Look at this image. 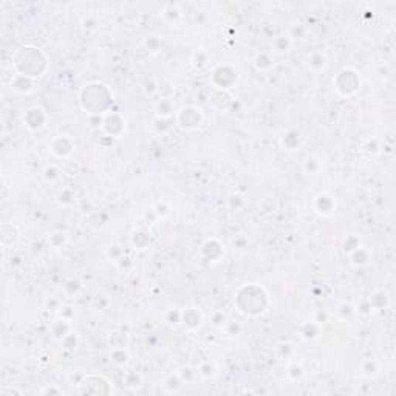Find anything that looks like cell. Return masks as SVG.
Returning a JSON list of instances; mask_svg holds the SVG:
<instances>
[{
  "label": "cell",
  "instance_id": "7",
  "mask_svg": "<svg viewBox=\"0 0 396 396\" xmlns=\"http://www.w3.org/2000/svg\"><path fill=\"white\" fill-rule=\"evenodd\" d=\"M200 255L206 260L208 263H217L225 255V246L220 243V240L217 238H208L201 245Z\"/></svg>",
  "mask_w": 396,
  "mask_h": 396
},
{
  "label": "cell",
  "instance_id": "29",
  "mask_svg": "<svg viewBox=\"0 0 396 396\" xmlns=\"http://www.w3.org/2000/svg\"><path fill=\"white\" fill-rule=\"evenodd\" d=\"M129 342H130L129 336L122 333V331H113L109 336V343L112 348H127L129 347Z\"/></svg>",
  "mask_w": 396,
  "mask_h": 396
},
{
  "label": "cell",
  "instance_id": "13",
  "mask_svg": "<svg viewBox=\"0 0 396 396\" xmlns=\"http://www.w3.org/2000/svg\"><path fill=\"white\" fill-rule=\"evenodd\" d=\"M161 19L170 25V27H173V25H176L178 22H180L183 19V11L180 8V5H176V3H166L161 9Z\"/></svg>",
  "mask_w": 396,
  "mask_h": 396
},
{
  "label": "cell",
  "instance_id": "6",
  "mask_svg": "<svg viewBox=\"0 0 396 396\" xmlns=\"http://www.w3.org/2000/svg\"><path fill=\"white\" fill-rule=\"evenodd\" d=\"M23 124L28 130L36 132L47 125V113L42 107H30L23 114Z\"/></svg>",
  "mask_w": 396,
  "mask_h": 396
},
{
  "label": "cell",
  "instance_id": "58",
  "mask_svg": "<svg viewBox=\"0 0 396 396\" xmlns=\"http://www.w3.org/2000/svg\"><path fill=\"white\" fill-rule=\"evenodd\" d=\"M96 20H95V17L93 16H85L84 19H82V28L85 30V31H95L96 30Z\"/></svg>",
  "mask_w": 396,
  "mask_h": 396
},
{
  "label": "cell",
  "instance_id": "12",
  "mask_svg": "<svg viewBox=\"0 0 396 396\" xmlns=\"http://www.w3.org/2000/svg\"><path fill=\"white\" fill-rule=\"evenodd\" d=\"M306 67L308 70L314 71V73H321L325 71L328 67V57L324 51H313L308 56H306Z\"/></svg>",
  "mask_w": 396,
  "mask_h": 396
},
{
  "label": "cell",
  "instance_id": "5",
  "mask_svg": "<svg viewBox=\"0 0 396 396\" xmlns=\"http://www.w3.org/2000/svg\"><path fill=\"white\" fill-rule=\"evenodd\" d=\"M50 152L57 158H67L74 150V141L68 135H56L48 144Z\"/></svg>",
  "mask_w": 396,
  "mask_h": 396
},
{
  "label": "cell",
  "instance_id": "50",
  "mask_svg": "<svg viewBox=\"0 0 396 396\" xmlns=\"http://www.w3.org/2000/svg\"><path fill=\"white\" fill-rule=\"evenodd\" d=\"M116 265V268L118 270H121V271H124V273H127V271H130V270H133V266H135V262H133V259L130 257V255H127V254H124L122 257L114 263Z\"/></svg>",
  "mask_w": 396,
  "mask_h": 396
},
{
  "label": "cell",
  "instance_id": "14",
  "mask_svg": "<svg viewBox=\"0 0 396 396\" xmlns=\"http://www.w3.org/2000/svg\"><path fill=\"white\" fill-rule=\"evenodd\" d=\"M155 116L161 119H172L175 118V104L172 99H158L153 106Z\"/></svg>",
  "mask_w": 396,
  "mask_h": 396
},
{
  "label": "cell",
  "instance_id": "28",
  "mask_svg": "<svg viewBox=\"0 0 396 396\" xmlns=\"http://www.w3.org/2000/svg\"><path fill=\"white\" fill-rule=\"evenodd\" d=\"M306 373V370L303 367L302 362H296V361H292L288 367H286V378L292 382H297L300 381Z\"/></svg>",
  "mask_w": 396,
  "mask_h": 396
},
{
  "label": "cell",
  "instance_id": "25",
  "mask_svg": "<svg viewBox=\"0 0 396 396\" xmlns=\"http://www.w3.org/2000/svg\"><path fill=\"white\" fill-rule=\"evenodd\" d=\"M130 243L135 249H147L150 246V234L143 229H138L130 235Z\"/></svg>",
  "mask_w": 396,
  "mask_h": 396
},
{
  "label": "cell",
  "instance_id": "57",
  "mask_svg": "<svg viewBox=\"0 0 396 396\" xmlns=\"http://www.w3.org/2000/svg\"><path fill=\"white\" fill-rule=\"evenodd\" d=\"M144 93L147 96H153L158 93V81L155 79H150L144 84Z\"/></svg>",
  "mask_w": 396,
  "mask_h": 396
},
{
  "label": "cell",
  "instance_id": "52",
  "mask_svg": "<svg viewBox=\"0 0 396 396\" xmlns=\"http://www.w3.org/2000/svg\"><path fill=\"white\" fill-rule=\"evenodd\" d=\"M124 384L127 387H139L141 386V376L136 372H127L124 376Z\"/></svg>",
  "mask_w": 396,
  "mask_h": 396
},
{
  "label": "cell",
  "instance_id": "32",
  "mask_svg": "<svg viewBox=\"0 0 396 396\" xmlns=\"http://www.w3.org/2000/svg\"><path fill=\"white\" fill-rule=\"evenodd\" d=\"M362 153L367 157V158H375L379 155V152H381V144L376 138H368L364 141L362 147H361Z\"/></svg>",
  "mask_w": 396,
  "mask_h": 396
},
{
  "label": "cell",
  "instance_id": "17",
  "mask_svg": "<svg viewBox=\"0 0 396 396\" xmlns=\"http://www.w3.org/2000/svg\"><path fill=\"white\" fill-rule=\"evenodd\" d=\"M50 331H51V336H53L55 340H62L65 338L68 333L73 331V327H71V321H65V319H60L57 317L56 321L51 324L50 327Z\"/></svg>",
  "mask_w": 396,
  "mask_h": 396
},
{
  "label": "cell",
  "instance_id": "56",
  "mask_svg": "<svg viewBox=\"0 0 396 396\" xmlns=\"http://www.w3.org/2000/svg\"><path fill=\"white\" fill-rule=\"evenodd\" d=\"M41 395H45V396H53V395L60 396V395H65V392H63L60 387H57L56 384H50V386H47V387H44L41 390Z\"/></svg>",
  "mask_w": 396,
  "mask_h": 396
},
{
  "label": "cell",
  "instance_id": "42",
  "mask_svg": "<svg viewBox=\"0 0 396 396\" xmlns=\"http://www.w3.org/2000/svg\"><path fill=\"white\" fill-rule=\"evenodd\" d=\"M173 119L175 118H172V119H161V118H155V121H153V130H155V133H158V135H166L168 133L172 127H173Z\"/></svg>",
  "mask_w": 396,
  "mask_h": 396
},
{
  "label": "cell",
  "instance_id": "53",
  "mask_svg": "<svg viewBox=\"0 0 396 396\" xmlns=\"http://www.w3.org/2000/svg\"><path fill=\"white\" fill-rule=\"evenodd\" d=\"M227 322V317H226V314L223 313V311H215L212 316H211V324H212V327L214 328H223L225 327V324Z\"/></svg>",
  "mask_w": 396,
  "mask_h": 396
},
{
  "label": "cell",
  "instance_id": "21",
  "mask_svg": "<svg viewBox=\"0 0 396 396\" xmlns=\"http://www.w3.org/2000/svg\"><path fill=\"white\" fill-rule=\"evenodd\" d=\"M254 65H255V68L260 70V71L271 70L276 65L274 56L270 53V51H259V53L254 56Z\"/></svg>",
  "mask_w": 396,
  "mask_h": 396
},
{
  "label": "cell",
  "instance_id": "59",
  "mask_svg": "<svg viewBox=\"0 0 396 396\" xmlns=\"http://www.w3.org/2000/svg\"><path fill=\"white\" fill-rule=\"evenodd\" d=\"M143 219L146 220V223H147V225H150V223H153L155 220H158V215H157L155 209L150 208V209L144 211V214H143Z\"/></svg>",
  "mask_w": 396,
  "mask_h": 396
},
{
  "label": "cell",
  "instance_id": "19",
  "mask_svg": "<svg viewBox=\"0 0 396 396\" xmlns=\"http://www.w3.org/2000/svg\"><path fill=\"white\" fill-rule=\"evenodd\" d=\"M296 343L291 340H285V342H279L276 348H274V354L279 361H289L296 356Z\"/></svg>",
  "mask_w": 396,
  "mask_h": 396
},
{
  "label": "cell",
  "instance_id": "49",
  "mask_svg": "<svg viewBox=\"0 0 396 396\" xmlns=\"http://www.w3.org/2000/svg\"><path fill=\"white\" fill-rule=\"evenodd\" d=\"M243 204H245V197L241 195V194H231L227 197V206L231 208V209H235L238 211L240 208H243Z\"/></svg>",
  "mask_w": 396,
  "mask_h": 396
},
{
  "label": "cell",
  "instance_id": "20",
  "mask_svg": "<svg viewBox=\"0 0 396 396\" xmlns=\"http://www.w3.org/2000/svg\"><path fill=\"white\" fill-rule=\"evenodd\" d=\"M321 333H322V327L316 324L314 321L305 322L299 328V335L305 340H316V339L321 338Z\"/></svg>",
  "mask_w": 396,
  "mask_h": 396
},
{
  "label": "cell",
  "instance_id": "38",
  "mask_svg": "<svg viewBox=\"0 0 396 396\" xmlns=\"http://www.w3.org/2000/svg\"><path fill=\"white\" fill-rule=\"evenodd\" d=\"M164 322L172 328L181 325V310L180 308H169L164 313Z\"/></svg>",
  "mask_w": 396,
  "mask_h": 396
},
{
  "label": "cell",
  "instance_id": "60",
  "mask_svg": "<svg viewBox=\"0 0 396 396\" xmlns=\"http://www.w3.org/2000/svg\"><path fill=\"white\" fill-rule=\"evenodd\" d=\"M0 396H22V390L16 387H5L0 392Z\"/></svg>",
  "mask_w": 396,
  "mask_h": 396
},
{
  "label": "cell",
  "instance_id": "11",
  "mask_svg": "<svg viewBox=\"0 0 396 396\" xmlns=\"http://www.w3.org/2000/svg\"><path fill=\"white\" fill-rule=\"evenodd\" d=\"M368 305H370V310L373 311H382L386 310L387 306L390 305V296H389V291L384 289V288H379L376 291L372 292V296L367 300Z\"/></svg>",
  "mask_w": 396,
  "mask_h": 396
},
{
  "label": "cell",
  "instance_id": "46",
  "mask_svg": "<svg viewBox=\"0 0 396 396\" xmlns=\"http://www.w3.org/2000/svg\"><path fill=\"white\" fill-rule=\"evenodd\" d=\"M330 319H331V313H330L328 310H325V308H319V310L314 311L311 321H314L316 324H319L321 327H324L325 324L330 322Z\"/></svg>",
  "mask_w": 396,
  "mask_h": 396
},
{
  "label": "cell",
  "instance_id": "33",
  "mask_svg": "<svg viewBox=\"0 0 396 396\" xmlns=\"http://www.w3.org/2000/svg\"><path fill=\"white\" fill-rule=\"evenodd\" d=\"M197 370H198L200 378H203V379H212V378L217 376V373H219V367H217V364L212 362V361L201 362L197 367Z\"/></svg>",
  "mask_w": 396,
  "mask_h": 396
},
{
  "label": "cell",
  "instance_id": "55",
  "mask_svg": "<svg viewBox=\"0 0 396 396\" xmlns=\"http://www.w3.org/2000/svg\"><path fill=\"white\" fill-rule=\"evenodd\" d=\"M62 306V302L57 299V297H47V300H45V308L48 310V311H51V313H57L59 311V308Z\"/></svg>",
  "mask_w": 396,
  "mask_h": 396
},
{
  "label": "cell",
  "instance_id": "61",
  "mask_svg": "<svg viewBox=\"0 0 396 396\" xmlns=\"http://www.w3.org/2000/svg\"><path fill=\"white\" fill-rule=\"evenodd\" d=\"M234 246L238 248V249H246V248H248V238L243 237V235H238V237L234 240Z\"/></svg>",
  "mask_w": 396,
  "mask_h": 396
},
{
  "label": "cell",
  "instance_id": "24",
  "mask_svg": "<svg viewBox=\"0 0 396 396\" xmlns=\"http://www.w3.org/2000/svg\"><path fill=\"white\" fill-rule=\"evenodd\" d=\"M356 308L357 306H354L351 302L343 300L336 306V316H338V319H340V321H343V322H350L351 319L357 314Z\"/></svg>",
  "mask_w": 396,
  "mask_h": 396
},
{
  "label": "cell",
  "instance_id": "27",
  "mask_svg": "<svg viewBox=\"0 0 396 396\" xmlns=\"http://www.w3.org/2000/svg\"><path fill=\"white\" fill-rule=\"evenodd\" d=\"M48 245L55 249H60L68 243V234L65 231H53L51 234H48Z\"/></svg>",
  "mask_w": 396,
  "mask_h": 396
},
{
  "label": "cell",
  "instance_id": "37",
  "mask_svg": "<svg viewBox=\"0 0 396 396\" xmlns=\"http://www.w3.org/2000/svg\"><path fill=\"white\" fill-rule=\"evenodd\" d=\"M175 93V85L173 82H170L169 79H161L158 81V93L160 99H172Z\"/></svg>",
  "mask_w": 396,
  "mask_h": 396
},
{
  "label": "cell",
  "instance_id": "43",
  "mask_svg": "<svg viewBox=\"0 0 396 396\" xmlns=\"http://www.w3.org/2000/svg\"><path fill=\"white\" fill-rule=\"evenodd\" d=\"M57 203L60 206H71L74 203V192L70 187H63L57 194Z\"/></svg>",
  "mask_w": 396,
  "mask_h": 396
},
{
  "label": "cell",
  "instance_id": "3",
  "mask_svg": "<svg viewBox=\"0 0 396 396\" xmlns=\"http://www.w3.org/2000/svg\"><path fill=\"white\" fill-rule=\"evenodd\" d=\"M238 81V71L225 63V65H219L214 71H212V76H211V82L212 85L217 88V90H222V92H226L229 88H232Z\"/></svg>",
  "mask_w": 396,
  "mask_h": 396
},
{
  "label": "cell",
  "instance_id": "45",
  "mask_svg": "<svg viewBox=\"0 0 396 396\" xmlns=\"http://www.w3.org/2000/svg\"><path fill=\"white\" fill-rule=\"evenodd\" d=\"M361 246V238L351 234V235H347L345 241H343V251H345V254L348 255L350 252H353L354 249H357Z\"/></svg>",
  "mask_w": 396,
  "mask_h": 396
},
{
  "label": "cell",
  "instance_id": "35",
  "mask_svg": "<svg viewBox=\"0 0 396 396\" xmlns=\"http://www.w3.org/2000/svg\"><path fill=\"white\" fill-rule=\"evenodd\" d=\"M62 289H63V294H65V296H68V297H74V296H78V294H79V291L82 289V282H81L79 279L71 277V279L67 280L65 283H63Z\"/></svg>",
  "mask_w": 396,
  "mask_h": 396
},
{
  "label": "cell",
  "instance_id": "2",
  "mask_svg": "<svg viewBox=\"0 0 396 396\" xmlns=\"http://www.w3.org/2000/svg\"><path fill=\"white\" fill-rule=\"evenodd\" d=\"M335 90L342 96H353L361 87V78L356 70L353 68H343L340 70L336 78L333 79Z\"/></svg>",
  "mask_w": 396,
  "mask_h": 396
},
{
  "label": "cell",
  "instance_id": "54",
  "mask_svg": "<svg viewBox=\"0 0 396 396\" xmlns=\"http://www.w3.org/2000/svg\"><path fill=\"white\" fill-rule=\"evenodd\" d=\"M74 308L71 305H62L59 311H57V317L60 319H65V321H73L74 319Z\"/></svg>",
  "mask_w": 396,
  "mask_h": 396
},
{
  "label": "cell",
  "instance_id": "16",
  "mask_svg": "<svg viewBox=\"0 0 396 396\" xmlns=\"http://www.w3.org/2000/svg\"><path fill=\"white\" fill-rule=\"evenodd\" d=\"M11 88L19 93H30L34 90V78L16 73L11 79Z\"/></svg>",
  "mask_w": 396,
  "mask_h": 396
},
{
  "label": "cell",
  "instance_id": "51",
  "mask_svg": "<svg viewBox=\"0 0 396 396\" xmlns=\"http://www.w3.org/2000/svg\"><path fill=\"white\" fill-rule=\"evenodd\" d=\"M292 42H294V39H305V36H306V27L302 23H296V25H292V28L289 30V34H288Z\"/></svg>",
  "mask_w": 396,
  "mask_h": 396
},
{
  "label": "cell",
  "instance_id": "23",
  "mask_svg": "<svg viewBox=\"0 0 396 396\" xmlns=\"http://www.w3.org/2000/svg\"><path fill=\"white\" fill-rule=\"evenodd\" d=\"M183 379L180 378L178 373H172L168 378H164V381L161 382V389L164 393H178L183 387Z\"/></svg>",
  "mask_w": 396,
  "mask_h": 396
},
{
  "label": "cell",
  "instance_id": "47",
  "mask_svg": "<svg viewBox=\"0 0 396 396\" xmlns=\"http://www.w3.org/2000/svg\"><path fill=\"white\" fill-rule=\"evenodd\" d=\"M152 208L155 209V212H157V215H158V219H166V217H168V215L170 214V206H169V203L166 201V200H160V201H157Z\"/></svg>",
  "mask_w": 396,
  "mask_h": 396
},
{
  "label": "cell",
  "instance_id": "36",
  "mask_svg": "<svg viewBox=\"0 0 396 396\" xmlns=\"http://www.w3.org/2000/svg\"><path fill=\"white\" fill-rule=\"evenodd\" d=\"M273 47L277 53H286L292 47V39L288 34H280L273 41Z\"/></svg>",
  "mask_w": 396,
  "mask_h": 396
},
{
  "label": "cell",
  "instance_id": "4",
  "mask_svg": "<svg viewBox=\"0 0 396 396\" xmlns=\"http://www.w3.org/2000/svg\"><path fill=\"white\" fill-rule=\"evenodd\" d=\"M203 112L195 106H186L175 113V124L183 130H195L203 122Z\"/></svg>",
  "mask_w": 396,
  "mask_h": 396
},
{
  "label": "cell",
  "instance_id": "39",
  "mask_svg": "<svg viewBox=\"0 0 396 396\" xmlns=\"http://www.w3.org/2000/svg\"><path fill=\"white\" fill-rule=\"evenodd\" d=\"M225 330V333L227 338H231V339H235L241 335V331H243V325H241V322L238 321H231V319H227V322L225 324V327L222 328Z\"/></svg>",
  "mask_w": 396,
  "mask_h": 396
},
{
  "label": "cell",
  "instance_id": "44",
  "mask_svg": "<svg viewBox=\"0 0 396 396\" xmlns=\"http://www.w3.org/2000/svg\"><path fill=\"white\" fill-rule=\"evenodd\" d=\"M60 343H62V347L65 350H76V348H78V345H79V336H78V333L71 331V333H68L65 338L60 340Z\"/></svg>",
  "mask_w": 396,
  "mask_h": 396
},
{
  "label": "cell",
  "instance_id": "62",
  "mask_svg": "<svg viewBox=\"0 0 396 396\" xmlns=\"http://www.w3.org/2000/svg\"><path fill=\"white\" fill-rule=\"evenodd\" d=\"M378 74H379V78H381V79H389V78H390V74H392V71H390L389 65H381V67L378 68Z\"/></svg>",
  "mask_w": 396,
  "mask_h": 396
},
{
  "label": "cell",
  "instance_id": "1",
  "mask_svg": "<svg viewBox=\"0 0 396 396\" xmlns=\"http://www.w3.org/2000/svg\"><path fill=\"white\" fill-rule=\"evenodd\" d=\"M235 305L240 313L249 317H257L263 314L270 305V296L263 286L249 283L243 285L235 296Z\"/></svg>",
  "mask_w": 396,
  "mask_h": 396
},
{
  "label": "cell",
  "instance_id": "9",
  "mask_svg": "<svg viewBox=\"0 0 396 396\" xmlns=\"http://www.w3.org/2000/svg\"><path fill=\"white\" fill-rule=\"evenodd\" d=\"M203 321H204L203 313L198 308L190 306V308L181 310V324L186 327V330H189V331L200 330L203 325Z\"/></svg>",
  "mask_w": 396,
  "mask_h": 396
},
{
  "label": "cell",
  "instance_id": "40",
  "mask_svg": "<svg viewBox=\"0 0 396 396\" xmlns=\"http://www.w3.org/2000/svg\"><path fill=\"white\" fill-rule=\"evenodd\" d=\"M124 254H125L124 246H122V245H118V243L109 245V246L106 248V257H107L110 262H113V263H116V262L122 257Z\"/></svg>",
  "mask_w": 396,
  "mask_h": 396
},
{
  "label": "cell",
  "instance_id": "41",
  "mask_svg": "<svg viewBox=\"0 0 396 396\" xmlns=\"http://www.w3.org/2000/svg\"><path fill=\"white\" fill-rule=\"evenodd\" d=\"M178 375H180V378L183 379V382H186V384H189V382H194L198 379V370L194 368V367H190V365H184L181 367L180 370L176 372Z\"/></svg>",
  "mask_w": 396,
  "mask_h": 396
},
{
  "label": "cell",
  "instance_id": "22",
  "mask_svg": "<svg viewBox=\"0 0 396 396\" xmlns=\"http://www.w3.org/2000/svg\"><path fill=\"white\" fill-rule=\"evenodd\" d=\"M302 169L306 175L310 176H317L322 170V160L319 158L317 155H308L305 157L303 160V164H302Z\"/></svg>",
  "mask_w": 396,
  "mask_h": 396
},
{
  "label": "cell",
  "instance_id": "63",
  "mask_svg": "<svg viewBox=\"0 0 396 396\" xmlns=\"http://www.w3.org/2000/svg\"><path fill=\"white\" fill-rule=\"evenodd\" d=\"M2 184H3V200H8V194H6V190H8V184H6V180H5V178L2 180Z\"/></svg>",
  "mask_w": 396,
  "mask_h": 396
},
{
  "label": "cell",
  "instance_id": "34",
  "mask_svg": "<svg viewBox=\"0 0 396 396\" xmlns=\"http://www.w3.org/2000/svg\"><path fill=\"white\" fill-rule=\"evenodd\" d=\"M143 47L149 51L150 55H157L163 50V41L160 39L158 36L150 34V36H147V37H144V39H143Z\"/></svg>",
  "mask_w": 396,
  "mask_h": 396
},
{
  "label": "cell",
  "instance_id": "26",
  "mask_svg": "<svg viewBox=\"0 0 396 396\" xmlns=\"http://www.w3.org/2000/svg\"><path fill=\"white\" fill-rule=\"evenodd\" d=\"M361 375L365 376V378H375L379 375V370H381V365L376 359H373V357H368V359L362 361L361 367Z\"/></svg>",
  "mask_w": 396,
  "mask_h": 396
},
{
  "label": "cell",
  "instance_id": "15",
  "mask_svg": "<svg viewBox=\"0 0 396 396\" xmlns=\"http://www.w3.org/2000/svg\"><path fill=\"white\" fill-rule=\"evenodd\" d=\"M280 144H282L283 150H288V152H292V150H297L302 144V135L299 130L296 129H289L286 130L282 138H280Z\"/></svg>",
  "mask_w": 396,
  "mask_h": 396
},
{
  "label": "cell",
  "instance_id": "48",
  "mask_svg": "<svg viewBox=\"0 0 396 396\" xmlns=\"http://www.w3.org/2000/svg\"><path fill=\"white\" fill-rule=\"evenodd\" d=\"M192 62H194V65H195L197 68H203V67H206V65H208V62H209V55L206 53V51L198 50L197 53H194Z\"/></svg>",
  "mask_w": 396,
  "mask_h": 396
},
{
  "label": "cell",
  "instance_id": "30",
  "mask_svg": "<svg viewBox=\"0 0 396 396\" xmlns=\"http://www.w3.org/2000/svg\"><path fill=\"white\" fill-rule=\"evenodd\" d=\"M60 176H62V170L56 164H47L45 169L42 170V178L50 184L57 183L60 180Z\"/></svg>",
  "mask_w": 396,
  "mask_h": 396
},
{
  "label": "cell",
  "instance_id": "10",
  "mask_svg": "<svg viewBox=\"0 0 396 396\" xmlns=\"http://www.w3.org/2000/svg\"><path fill=\"white\" fill-rule=\"evenodd\" d=\"M313 206L319 215L328 217L336 211V198L333 195L327 194V192H322V194L316 195Z\"/></svg>",
  "mask_w": 396,
  "mask_h": 396
},
{
  "label": "cell",
  "instance_id": "8",
  "mask_svg": "<svg viewBox=\"0 0 396 396\" xmlns=\"http://www.w3.org/2000/svg\"><path fill=\"white\" fill-rule=\"evenodd\" d=\"M125 129V119L121 116L119 113H107L102 130L107 133V136H114L118 138Z\"/></svg>",
  "mask_w": 396,
  "mask_h": 396
},
{
  "label": "cell",
  "instance_id": "18",
  "mask_svg": "<svg viewBox=\"0 0 396 396\" xmlns=\"http://www.w3.org/2000/svg\"><path fill=\"white\" fill-rule=\"evenodd\" d=\"M348 260H350V263L353 266L362 268V266L368 265V262L372 260V252H370L368 248H365V246L361 245L357 249H354L353 252L348 254Z\"/></svg>",
  "mask_w": 396,
  "mask_h": 396
},
{
  "label": "cell",
  "instance_id": "31",
  "mask_svg": "<svg viewBox=\"0 0 396 396\" xmlns=\"http://www.w3.org/2000/svg\"><path fill=\"white\" fill-rule=\"evenodd\" d=\"M129 359H130V354H129V350H127V348H112L110 361L114 365L125 367L127 364H129Z\"/></svg>",
  "mask_w": 396,
  "mask_h": 396
}]
</instances>
